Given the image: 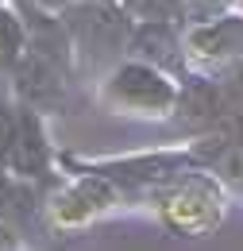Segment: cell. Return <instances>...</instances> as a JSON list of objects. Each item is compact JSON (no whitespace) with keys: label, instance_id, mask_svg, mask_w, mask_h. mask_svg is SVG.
<instances>
[{"label":"cell","instance_id":"cell-13","mask_svg":"<svg viewBox=\"0 0 243 251\" xmlns=\"http://www.w3.org/2000/svg\"><path fill=\"white\" fill-rule=\"evenodd\" d=\"M31 4H35V8H47V12H66L73 0H31Z\"/></svg>","mask_w":243,"mask_h":251},{"label":"cell","instance_id":"cell-10","mask_svg":"<svg viewBox=\"0 0 243 251\" xmlns=\"http://www.w3.org/2000/svg\"><path fill=\"white\" fill-rule=\"evenodd\" d=\"M120 8L131 20H166L185 24V0H120Z\"/></svg>","mask_w":243,"mask_h":251},{"label":"cell","instance_id":"cell-11","mask_svg":"<svg viewBox=\"0 0 243 251\" xmlns=\"http://www.w3.org/2000/svg\"><path fill=\"white\" fill-rule=\"evenodd\" d=\"M240 0H185V27L189 24H205V20H216V16H228L236 12Z\"/></svg>","mask_w":243,"mask_h":251},{"label":"cell","instance_id":"cell-7","mask_svg":"<svg viewBox=\"0 0 243 251\" xmlns=\"http://www.w3.org/2000/svg\"><path fill=\"white\" fill-rule=\"evenodd\" d=\"M185 58L189 70H205L220 74L243 62V8L216 16L205 24H189L185 27Z\"/></svg>","mask_w":243,"mask_h":251},{"label":"cell","instance_id":"cell-8","mask_svg":"<svg viewBox=\"0 0 243 251\" xmlns=\"http://www.w3.org/2000/svg\"><path fill=\"white\" fill-rule=\"evenodd\" d=\"M127 54L143 58L151 66L170 70L174 77L189 74V58H185V24H166V20H131V35H127Z\"/></svg>","mask_w":243,"mask_h":251},{"label":"cell","instance_id":"cell-4","mask_svg":"<svg viewBox=\"0 0 243 251\" xmlns=\"http://www.w3.org/2000/svg\"><path fill=\"white\" fill-rule=\"evenodd\" d=\"M62 16L73 39L77 74L85 85H93L104 70H112L127 54L131 16L120 8V0H73Z\"/></svg>","mask_w":243,"mask_h":251},{"label":"cell","instance_id":"cell-9","mask_svg":"<svg viewBox=\"0 0 243 251\" xmlns=\"http://www.w3.org/2000/svg\"><path fill=\"white\" fill-rule=\"evenodd\" d=\"M27 50V24H24V12L16 0H4L0 4V81L16 70V62L24 58Z\"/></svg>","mask_w":243,"mask_h":251},{"label":"cell","instance_id":"cell-3","mask_svg":"<svg viewBox=\"0 0 243 251\" xmlns=\"http://www.w3.org/2000/svg\"><path fill=\"white\" fill-rule=\"evenodd\" d=\"M123 209L131 213V197L112 178L97 170H62V178L43 197V224L47 236H77Z\"/></svg>","mask_w":243,"mask_h":251},{"label":"cell","instance_id":"cell-6","mask_svg":"<svg viewBox=\"0 0 243 251\" xmlns=\"http://www.w3.org/2000/svg\"><path fill=\"white\" fill-rule=\"evenodd\" d=\"M47 120L50 116L31 108V104L16 108V139L8 147L4 170H12L16 178H27V182H39V186L50 189L62 178V170H58V143H54Z\"/></svg>","mask_w":243,"mask_h":251},{"label":"cell","instance_id":"cell-5","mask_svg":"<svg viewBox=\"0 0 243 251\" xmlns=\"http://www.w3.org/2000/svg\"><path fill=\"white\" fill-rule=\"evenodd\" d=\"M4 85L12 89V97H16L20 104H31V108H39V112H47V116L77 112V108H85V100H93V97L81 93L85 81H81L77 74L47 62V58L35 54V50H24V58L4 77Z\"/></svg>","mask_w":243,"mask_h":251},{"label":"cell","instance_id":"cell-12","mask_svg":"<svg viewBox=\"0 0 243 251\" xmlns=\"http://www.w3.org/2000/svg\"><path fill=\"white\" fill-rule=\"evenodd\" d=\"M0 251H31V240L8 217H0Z\"/></svg>","mask_w":243,"mask_h":251},{"label":"cell","instance_id":"cell-2","mask_svg":"<svg viewBox=\"0 0 243 251\" xmlns=\"http://www.w3.org/2000/svg\"><path fill=\"white\" fill-rule=\"evenodd\" d=\"M89 97L97 108H104L112 116L170 124V116L178 108V97H182V77H174L162 66L123 54L112 70H104L89 85Z\"/></svg>","mask_w":243,"mask_h":251},{"label":"cell","instance_id":"cell-14","mask_svg":"<svg viewBox=\"0 0 243 251\" xmlns=\"http://www.w3.org/2000/svg\"><path fill=\"white\" fill-rule=\"evenodd\" d=\"M0 4H4V0H0Z\"/></svg>","mask_w":243,"mask_h":251},{"label":"cell","instance_id":"cell-1","mask_svg":"<svg viewBox=\"0 0 243 251\" xmlns=\"http://www.w3.org/2000/svg\"><path fill=\"white\" fill-rule=\"evenodd\" d=\"M232 197L236 193L209 166H185L174 178H166V182H158L154 189L143 193L139 213L151 217L166 236L201 240V236H213L228 220Z\"/></svg>","mask_w":243,"mask_h":251}]
</instances>
